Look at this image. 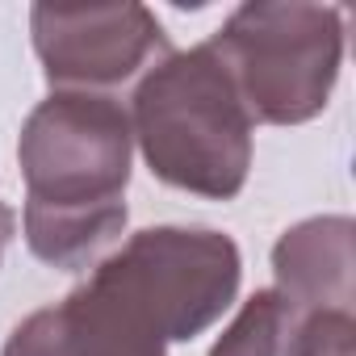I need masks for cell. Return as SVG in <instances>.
Masks as SVG:
<instances>
[{"label": "cell", "mask_w": 356, "mask_h": 356, "mask_svg": "<svg viewBox=\"0 0 356 356\" xmlns=\"http://www.w3.org/2000/svg\"><path fill=\"white\" fill-rule=\"evenodd\" d=\"M9 231H13V214L0 206V252H5V243H9Z\"/></svg>", "instance_id": "cell-4"}, {"label": "cell", "mask_w": 356, "mask_h": 356, "mask_svg": "<svg viewBox=\"0 0 356 356\" xmlns=\"http://www.w3.org/2000/svg\"><path fill=\"white\" fill-rule=\"evenodd\" d=\"M138 138L151 172L181 189L235 193L248 168V126L222 59L210 47L172 55L138 92Z\"/></svg>", "instance_id": "cell-2"}, {"label": "cell", "mask_w": 356, "mask_h": 356, "mask_svg": "<svg viewBox=\"0 0 356 356\" xmlns=\"http://www.w3.org/2000/svg\"><path fill=\"white\" fill-rule=\"evenodd\" d=\"M138 9H109L105 13V30H92V38L80 26V13L67 9H38L34 13V30H38V51L47 59V76L51 80H118L130 76L134 63L159 42V26L147 17L138 30H126V22Z\"/></svg>", "instance_id": "cell-3"}, {"label": "cell", "mask_w": 356, "mask_h": 356, "mask_svg": "<svg viewBox=\"0 0 356 356\" xmlns=\"http://www.w3.org/2000/svg\"><path fill=\"white\" fill-rule=\"evenodd\" d=\"M126 118L105 97H51L26 126V231L51 264H76L126 222Z\"/></svg>", "instance_id": "cell-1"}]
</instances>
